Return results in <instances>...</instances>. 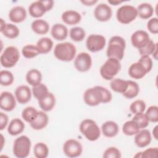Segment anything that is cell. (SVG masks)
I'll list each match as a JSON object with an SVG mask.
<instances>
[{"mask_svg":"<svg viewBox=\"0 0 158 158\" xmlns=\"http://www.w3.org/2000/svg\"><path fill=\"white\" fill-rule=\"evenodd\" d=\"M112 99L110 91L101 86L87 89L83 94L85 102L89 106H96L100 103L109 102Z\"/></svg>","mask_w":158,"mask_h":158,"instance_id":"obj_1","label":"cell"},{"mask_svg":"<svg viewBox=\"0 0 158 158\" xmlns=\"http://www.w3.org/2000/svg\"><path fill=\"white\" fill-rule=\"evenodd\" d=\"M125 46L126 43L122 37L119 36L111 37L106 51L107 56L109 58H114L121 60L124 56Z\"/></svg>","mask_w":158,"mask_h":158,"instance_id":"obj_2","label":"cell"},{"mask_svg":"<svg viewBox=\"0 0 158 158\" xmlns=\"http://www.w3.org/2000/svg\"><path fill=\"white\" fill-rule=\"evenodd\" d=\"M77 52L75 46L70 42L58 43L54 49V55L56 59L64 62L72 60Z\"/></svg>","mask_w":158,"mask_h":158,"instance_id":"obj_3","label":"cell"},{"mask_svg":"<svg viewBox=\"0 0 158 158\" xmlns=\"http://www.w3.org/2000/svg\"><path fill=\"white\" fill-rule=\"evenodd\" d=\"M80 131L85 138L91 141H96L101 135L100 128L92 119L83 120L80 125Z\"/></svg>","mask_w":158,"mask_h":158,"instance_id":"obj_4","label":"cell"},{"mask_svg":"<svg viewBox=\"0 0 158 158\" xmlns=\"http://www.w3.org/2000/svg\"><path fill=\"white\" fill-rule=\"evenodd\" d=\"M121 69L120 60L109 58L100 69V74L106 80H111L119 72Z\"/></svg>","mask_w":158,"mask_h":158,"instance_id":"obj_5","label":"cell"},{"mask_svg":"<svg viewBox=\"0 0 158 158\" xmlns=\"http://www.w3.org/2000/svg\"><path fill=\"white\" fill-rule=\"evenodd\" d=\"M30 139L25 136L22 135L17 138L13 145L14 155L18 158H25L28 157L31 148Z\"/></svg>","mask_w":158,"mask_h":158,"instance_id":"obj_6","label":"cell"},{"mask_svg":"<svg viewBox=\"0 0 158 158\" xmlns=\"http://www.w3.org/2000/svg\"><path fill=\"white\" fill-rule=\"evenodd\" d=\"M20 57L19 51L15 46L7 47L0 57V62L5 68H12L15 65Z\"/></svg>","mask_w":158,"mask_h":158,"instance_id":"obj_7","label":"cell"},{"mask_svg":"<svg viewBox=\"0 0 158 158\" xmlns=\"http://www.w3.org/2000/svg\"><path fill=\"white\" fill-rule=\"evenodd\" d=\"M138 16L137 9L131 5H123L120 7L116 12L117 20L122 24H128Z\"/></svg>","mask_w":158,"mask_h":158,"instance_id":"obj_8","label":"cell"},{"mask_svg":"<svg viewBox=\"0 0 158 158\" xmlns=\"http://www.w3.org/2000/svg\"><path fill=\"white\" fill-rule=\"evenodd\" d=\"M54 6V1H37L33 2L28 7V12L30 15L34 18H40L42 17L46 12L51 10Z\"/></svg>","mask_w":158,"mask_h":158,"instance_id":"obj_9","label":"cell"},{"mask_svg":"<svg viewBox=\"0 0 158 158\" xmlns=\"http://www.w3.org/2000/svg\"><path fill=\"white\" fill-rule=\"evenodd\" d=\"M106 43L104 36L97 34L89 35L86 41V46L88 50L91 52H96L101 51L105 47Z\"/></svg>","mask_w":158,"mask_h":158,"instance_id":"obj_10","label":"cell"},{"mask_svg":"<svg viewBox=\"0 0 158 158\" xmlns=\"http://www.w3.org/2000/svg\"><path fill=\"white\" fill-rule=\"evenodd\" d=\"M83 151L81 144L77 140L70 139L67 140L63 145V152L69 157H77L80 156Z\"/></svg>","mask_w":158,"mask_h":158,"instance_id":"obj_11","label":"cell"},{"mask_svg":"<svg viewBox=\"0 0 158 158\" xmlns=\"http://www.w3.org/2000/svg\"><path fill=\"white\" fill-rule=\"evenodd\" d=\"M91 65L92 59L91 56L87 52H80L75 58L74 66L79 72H87L91 69Z\"/></svg>","mask_w":158,"mask_h":158,"instance_id":"obj_12","label":"cell"},{"mask_svg":"<svg viewBox=\"0 0 158 158\" xmlns=\"http://www.w3.org/2000/svg\"><path fill=\"white\" fill-rule=\"evenodd\" d=\"M111 7L106 3H100L96 6L94 10L95 18L99 22H104L109 20L112 17Z\"/></svg>","mask_w":158,"mask_h":158,"instance_id":"obj_13","label":"cell"},{"mask_svg":"<svg viewBox=\"0 0 158 158\" xmlns=\"http://www.w3.org/2000/svg\"><path fill=\"white\" fill-rule=\"evenodd\" d=\"M150 40L149 34L144 30H137L131 36V44L138 49L146 46Z\"/></svg>","mask_w":158,"mask_h":158,"instance_id":"obj_14","label":"cell"},{"mask_svg":"<svg viewBox=\"0 0 158 158\" xmlns=\"http://www.w3.org/2000/svg\"><path fill=\"white\" fill-rule=\"evenodd\" d=\"M16 107V98L9 91H3L0 96V107L2 110L10 112Z\"/></svg>","mask_w":158,"mask_h":158,"instance_id":"obj_15","label":"cell"},{"mask_svg":"<svg viewBox=\"0 0 158 158\" xmlns=\"http://www.w3.org/2000/svg\"><path fill=\"white\" fill-rule=\"evenodd\" d=\"M15 96L19 103L24 104L30 101L31 92L28 86L20 85L15 89Z\"/></svg>","mask_w":158,"mask_h":158,"instance_id":"obj_16","label":"cell"},{"mask_svg":"<svg viewBox=\"0 0 158 158\" xmlns=\"http://www.w3.org/2000/svg\"><path fill=\"white\" fill-rule=\"evenodd\" d=\"M151 134L149 130L143 129L139 130L134 138L135 144L139 148H145L148 146L151 141Z\"/></svg>","mask_w":158,"mask_h":158,"instance_id":"obj_17","label":"cell"},{"mask_svg":"<svg viewBox=\"0 0 158 158\" xmlns=\"http://www.w3.org/2000/svg\"><path fill=\"white\" fill-rule=\"evenodd\" d=\"M27 12L25 9L20 6L12 7L9 12V19L14 23H20L25 20Z\"/></svg>","mask_w":158,"mask_h":158,"instance_id":"obj_18","label":"cell"},{"mask_svg":"<svg viewBox=\"0 0 158 158\" xmlns=\"http://www.w3.org/2000/svg\"><path fill=\"white\" fill-rule=\"evenodd\" d=\"M40 107L44 112L51 111L56 104V98L54 95L48 92L45 96L38 100Z\"/></svg>","mask_w":158,"mask_h":158,"instance_id":"obj_19","label":"cell"},{"mask_svg":"<svg viewBox=\"0 0 158 158\" xmlns=\"http://www.w3.org/2000/svg\"><path fill=\"white\" fill-rule=\"evenodd\" d=\"M148 73V71L143 65L138 61L132 64L128 69V74L130 77L134 79H141Z\"/></svg>","mask_w":158,"mask_h":158,"instance_id":"obj_20","label":"cell"},{"mask_svg":"<svg viewBox=\"0 0 158 158\" xmlns=\"http://www.w3.org/2000/svg\"><path fill=\"white\" fill-rule=\"evenodd\" d=\"M62 21L69 25L78 24L81 20L80 14L73 10H68L64 11L61 15Z\"/></svg>","mask_w":158,"mask_h":158,"instance_id":"obj_21","label":"cell"},{"mask_svg":"<svg viewBox=\"0 0 158 158\" xmlns=\"http://www.w3.org/2000/svg\"><path fill=\"white\" fill-rule=\"evenodd\" d=\"M49 122V117L43 110L38 111V115L36 118L30 123V127L36 130H40L44 128Z\"/></svg>","mask_w":158,"mask_h":158,"instance_id":"obj_22","label":"cell"},{"mask_svg":"<svg viewBox=\"0 0 158 158\" xmlns=\"http://www.w3.org/2000/svg\"><path fill=\"white\" fill-rule=\"evenodd\" d=\"M51 34L53 38L57 41H62L68 36V28L62 23H56L51 28Z\"/></svg>","mask_w":158,"mask_h":158,"instance_id":"obj_23","label":"cell"},{"mask_svg":"<svg viewBox=\"0 0 158 158\" xmlns=\"http://www.w3.org/2000/svg\"><path fill=\"white\" fill-rule=\"evenodd\" d=\"M101 130L104 136L107 138H112L118 134L119 127L116 122L109 120L102 125Z\"/></svg>","mask_w":158,"mask_h":158,"instance_id":"obj_24","label":"cell"},{"mask_svg":"<svg viewBox=\"0 0 158 158\" xmlns=\"http://www.w3.org/2000/svg\"><path fill=\"white\" fill-rule=\"evenodd\" d=\"M25 129V124L20 118L12 119L7 127V132L12 136H16L22 133Z\"/></svg>","mask_w":158,"mask_h":158,"instance_id":"obj_25","label":"cell"},{"mask_svg":"<svg viewBox=\"0 0 158 158\" xmlns=\"http://www.w3.org/2000/svg\"><path fill=\"white\" fill-rule=\"evenodd\" d=\"M32 30L38 35H45L49 30V25L43 19H36L31 23Z\"/></svg>","mask_w":158,"mask_h":158,"instance_id":"obj_26","label":"cell"},{"mask_svg":"<svg viewBox=\"0 0 158 158\" xmlns=\"http://www.w3.org/2000/svg\"><path fill=\"white\" fill-rule=\"evenodd\" d=\"M138 15L142 19H148L154 14V8L149 3L144 2L140 4L137 7Z\"/></svg>","mask_w":158,"mask_h":158,"instance_id":"obj_27","label":"cell"},{"mask_svg":"<svg viewBox=\"0 0 158 158\" xmlns=\"http://www.w3.org/2000/svg\"><path fill=\"white\" fill-rule=\"evenodd\" d=\"M26 80L28 84L32 86L41 83L42 75L40 70L36 69H31L26 74Z\"/></svg>","mask_w":158,"mask_h":158,"instance_id":"obj_28","label":"cell"},{"mask_svg":"<svg viewBox=\"0 0 158 158\" xmlns=\"http://www.w3.org/2000/svg\"><path fill=\"white\" fill-rule=\"evenodd\" d=\"M36 47L38 49L40 54H47L52 49L53 47V41L48 37H43L40 38L37 43Z\"/></svg>","mask_w":158,"mask_h":158,"instance_id":"obj_29","label":"cell"},{"mask_svg":"<svg viewBox=\"0 0 158 158\" xmlns=\"http://www.w3.org/2000/svg\"><path fill=\"white\" fill-rule=\"evenodd\" d=\"M128 86L126 91L122 94L127 99H133L136 97L139 91L138 84L132 80H127Z\"/></svg>","mask_w":158,"mask_h":158,"instance_id":"obj_30","label":"cell"},{"mask_svg":"<svg viewBox=\"0 0 158 158\" xmlns=\"http://www.w3.org/2000/svg\"><path fill=\"white\" fill-rule=\"evenodd\" d=\"M139 130L140 128L138 124L133 120L127 121L122 127L123 133L127 136L135 135Z\"/></svg>","mask_w":158,"mask_h":158,"instance_id":"obj_31","label":"cell"},{"mask_svg":"<svg viewBox=\"0 0 158 158\" xmlns=\"http://www.w3.org/2000/svg\"><path fill=\"white\" fill-rule=\"evenodd\" d=\"M110 86L114 91L123 94L127 88L128 82L127 80H124L121 78H114L111 80Z\"/></svg>","mask_w":158,"mask_h":158,"instance_id":"obj_32","label":"cell"},{"mask_svg":"<svg viewBox=\"0 0 158 158\" xmlns=\"http://www.w3.org/2000/svg\"><path fill=\"white\" fill-rule=\"evenodd\" d=\"M38 110L32 106H28L23 109L22 112V118L27 123H31L37 117Z\"/></svg>","mask_w":158,"mask_h":158,"instance_id":"obj_33","label":"cell"},{"mask_svg":"<svg viewBox=\"0 0 158 158\" xmlns=\"http://www.w3.org/2000/svg\"><path fill=\"white\" fill-rule=\"evenodd\" d=\"M1 33L4 36L7 38L14 39L19 35L20 30L15 25H14L12 23H7Z\"/></svg>","mask_w":158,"mask_h":158,"instance_id":"obj_34","label":"cell"},{"mask_svg":"<svg viewBox=\"0 0 158 158\" xmlns=\"http://www.w3.org/2000/svg\"><path fill=\"white\" fill-rule=\"evenodd\" d=\"M33 153L37 158H46L49 154V148L45 143H38L34 146Z\"/></svg>","mask_w":158,"mask_h":158,"instance_id":"obj_35","label":"cell"},{"mask_svg":"<svg viewBox=\"0 0 158 158\" xmlns=\"http://www.w3.org/2000/svg\"><path fill=\"white\" fill-rule=\"evenodd\" d=\"M69 35L73 41L79 42L84 40L86 33L83 28L80 27H75L70 30Z\"/></svg>","mask_w":158,"mask_h":158,"instance_id":"obj_36","label":"cell"},{"mask_svg":"<svg viewBox=\"0 0 158 158\" xmlns=\"http://www.w3.org/2000/svg\"><path fill=\"white\" fill-rule=\"evenodd\" d=\"M22 54L25 58L31 59L40 54L36 46L33 44H27L23 47Z\"/></svg>","mask_w":158,"mask_h":158,"instance_id":"obj_37","label":"cell"},{"mask_svg":"<svg viewBox=\"0 0 158 158\" xmlns=\"http://www.w3.org/2000/svg\"><path fill=\"white\" fill-rule=\"evenodd\" d=\"M14 81V77L11 72L6 70L0 72V83L2 86H7L11 85Z\"/></svg>","mask_w":158,"mask_h":158,"instance_id":"obj_38","label":"cell"},{"mask_svg":"<svg viewBox=\"0 0 158 158\" xmlns=\"http://www.w3.org/2000/svg\"><path fill=\"white\" fill-rule=\"evenodd\" d=\"M31 89H32V94L37 100L43 98L49 92L48 88L46 86V85L41 83L36 86H33Z\"/></svg>","mask_w":158,"mask_h":158,"instance_id":"obj_39","label":"cell"},{"mask_svg":"<svg viewBox=\"0 0 158 158\" xmlns=\"http://www.w3.org/2000/svg\"><path fill=\"white\" fill-rule=\"evenodd\" d=\"M146 107V106L145 102L141 99H138L133 101L130 106V111L135 114L144 112Z\"/></svg>","mask_w":158,"mask_h":158,"instance_id":"obj_40","label":"cell"},{"mask_svg":"<svg viewBox=\"0 0 158 158\" xmlns=\"http://www.w3.org/2000/svg\"><path fill=\"white\" fill-rule=\"evenodd\" d=\"M132 120H135L138 124L140 129H144L149 125V121L146 114H143V112L135 114Z\"/></svg>","mask_w":158,"mask_h":158,"instance_id":"obj_41","label":"cell"},{"mask_svg":"<svg viewBox=\"0 0 158 158\" xmlns=\"http://www.w3.org/2000/svg\"><path fill=\"white\" fill-rule=\"evenodd\" d=\"M158 46L157 43H154V42L150 40L149 41L148 43V44L144 46L143 48L138 49L139 54L142 56H149L151 54H152L154 52L155 49Z\"/></svg>","mask_w":158,"mask_h":158,"instance_id":"obj_42","label":"cell"},{"mask_svg":"<svg viewBox=\"0 0 158 158\" xmlns=\"http://www.w3.org/2000/svg\"><path fill=\"white\" fill-rule=\"evenodd\" d=\"M145 114L149 122L153 123L158 122V107L157 106H151L149 107Z\"/></svg>","mask_w":158,"mask_h":158,"instance_id":"obj_43","label":"cell"},{"mask_svg":"<svg viewBox=\"0 0 158 158\" xmlns=\"http://www.w3.org/2000/svg\"><path fill=\"white\" fill-rule=\"evenodd\" d=\"M121 152L115 147H109L105 150L103 154L104 158H120Z\"/></svg>","mask_w":158,"mask_h":158,"instance_id":"obj_44","label":"cell"},{"mask_svg":"<svg viewBox=\"0 0 158 158\" xmlns=\"http://www.w3.org/2000/svg\"><path fill=\"white\" fill-rule=\"evenodd\" d=\"M147 28L152 34L158 33V19L153 17L149 20L147 23Z\"/></svg>","mask_w":158,"mask_h":158,"instance_id":"obj_45","label":"cell"},{"mask_svg":"<svg viewBox=\"0 0 158 158\" xmlns=\"http://www.w3.org/2000/svg\"><path fill=\"white\" fill-rule=\"evenodd\" d=\"M158 153L157 148H149L141 153V158H154L157 157Z\"/></svg>","mask_w":158,"mask_h":158,"instance_id":"obj_46","label":"cell"},{"mask_svg":"<svg viewBox=\"0 0 158 158\" xmlns=\"http://www.w3.org/2000/svg\"><path fill=\"white\" fill-rule=\"evenodd\" d=\"M138 62L141 63L148 72H149L152 68V60L149 56H142Z\"/></svg>","mask_w":158,"mask_h":158,"instance_id":"obj_47","label":"cell"},{"mask_svg":"<svg viewBox=\"0 0 158 158\" xmlns=\"http://www.w3.org/2000/svg\"><path fill=\"white\" fill-rule=\"evenodd\" d=\"M8 120H9V118H8V116L1 112H0V130H3L7 125V123H8Z\"/></svg>","mask_w":158,"mask_h":158,"instance_id":"obj_48","label":"cell"},{"mask_svg":"<svg viewBox=\"0 0 158 158\" xmlns=\"http://www.w3.org/2000/svg\"><path fill=\"white\" fill-rule=\"evenodd\" d=\"M81 2L87 6H91L94 4H95L96 3L98 2L97 0H84V1H81Z\"/></svg>","mask_w":158,"mask_h":158,"instance_id":"obj_49","label":"cell"},{"mask_svg":"<svg viewBox=\"0 0 158 158\" xmlns=\"http://www.w3.org/2000/svg\"><path fill=\"white\" fill-rule=\"evenodd\" d=\"M108 2L113 6H117L123 2L122 1H117V0H108Z\"/></svg>","mask_w":158,"mask_h":158,"instance_id":"obj_50","label":"cell"},{"mask_svg":"<svg viewBox=\"0 0 158 158\" xmlns=\"http://www.w3.org/2000/svg\"><path fill=\"white\" fill-rule=\"evenodd\" d=\"M0 21H1V23H0V24H1L0 25V31L1 32L4 30V28H5L6 25H7V23H6L5 21L2 18L0 19Z\"/></svg>","mask_w":158,"mask_h":158,"instance_id":"obj_51","label":"cell"},{"mask_svg":"<svg viewBox=\"0 0 158 158\" xmlns=\"http://www.w3.org/2000/svg\"><path fill=\"white\" fill-rule=\"evenodd\" d=\"M157 128H158V126L156 125L153 130H152V134H153V136L154 138L156 139H158V136H157Z\"/></svg>","mask_w":158,"mask_h":158,"instance_id":"obj_52","label":"cell"},{"mask_svg":"<svg viewBox=\"0 0 158 158\" xmlns=\"http://www.w3.org/2000/svg\"><path fill=\"white\" fill-rule=\"evenodd\" d=\"M157 48H158V46L156 47V48L155 49L154 52H153L152 54V56H153V57H154V59L155 60H157Z\"/></svg>","mask_w":158,"mask_h":158,"instance_id":"obj_53","label":"cell"}]
</instances>
